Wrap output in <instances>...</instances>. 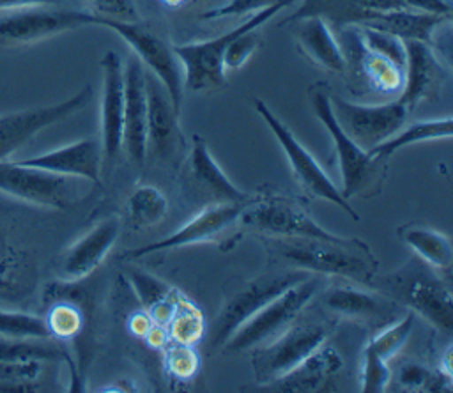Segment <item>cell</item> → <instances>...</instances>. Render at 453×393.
I'll return each instance as SVG.
<instances>
[{"instance_id":"cell-1","label":"cell","mask_w":453,"mask_h":393,"mask_svg":"<svg viewBox=\"0 0 453 393\" xmlns=\"http://www.w3.org/2000/svg\"><path fill=\"white\" fill-rule=\"evenodd\" d=\"M273 262L315 274L340 276L370 285L379 260L370 246L357 237H262Z\"/></svg>"},{"instance_id":"cell-2","label":"cell","mask_w":453,"mask_h":393,"mask_svg":"<svg viewBox=\"0 0 453 393\" xmlns=\"http://www.w3.org/2000/svg\"><path fill=\"white\" fill-rule=\"evenodd\" d=\"M310 104L322 122L326 131L329 133L334 152L338 158L340 172H342V195L350 202L354 196L357 198H373L377 196L386 181L388 159L370 154L361 149L356 142H352L338 126L329 103V90L324 81H317L308 89Z\"/></svg>"},{"instance_id":"cell-3","label":"cell","mask_w":453,"mask_h":393,"mask_svg":"<svg viewBox=\"0 0 453 393\" xmlns=\"http://www.w3.org/2000/svg\"><path fill=\"white\" fill-rule=\"evenodd\" d=\"M370 285L391 297L407 304L414 313L425 317L432 326L442 333H451L453 329V296L448 281L421 258L414 257L400 269L389 274L373 276Z\"/></svg>"},{"instance_id":"cell-4","label":"cell","mask_w":453,"mask_h":393,"mask_svg":"<svg viewBox=\"0 0 453 393\" xmlns=\"http://www.w3.org/2000/svg\"><path fill=\"white\" fill-rule=\"evenodd\" d=\"M297 0H280L269 7H264L253 12L246 21L237 25L235 28L207 41L175 44L172 46L184 74V89L195 94L202 92H218L228 85L226 71L223 66V57L228 44L244 30L258 28L280 11L290 7Z\"/></svg>"},{"instance_id":"cell-5","label":"cell","mask_w":453,"mask_h":393,"mask_svg":"<svg viewBox=\"0 0 453 393\" xmlns=\"http://www.w3.org/2000/svg\"><path fill=\"white\" fill-rule=\"evenodd\" d=\"M311 274L315 273L283 266V269L273 267L271 271H265L253 280L241 281V285H237L226 296L223 306L214 319L209 335V349H221L223 343L232 336V333L255 312H258L264 304H267L288 287L306 280Z\"/></svg>"},{"instance_id":"cell-6","label":"cell","mask_w":453,"mask_h":393,"mask_svg":"<svg viewBox=\"0 0 453 393\" xmlns=\"http://www.w3.org/2000/svg\"><path fill=\"white\" fill-rule=\"evenodd\" d=\"M320 285V274H311L288 287L244 320L223 343L221 351L225 354H239L271 342L301 315L306 304L317 296Z\"/></svg>"},{"instance_id":"cell-7","label":"cell","mask_w":453,"mask_h":393,"mask_svg":"<svg viewBox=\"0 0 453 393\" xmlns=\"http://www.w3.org/2000/svg\"><path fill=\"white\" fill-rule=\"evenodd\" d=\"M336 41L345 58L343 76L356 96H398L403 87V69L386 55L370 48L357 25L336 28Z\"/></svg>"},{"instance_id":"cell-8","label":"cell","mask_w":453,"mask_h":393,"mask_svg":"<svg viewBox=\"0 0 453 393\" xmlns=\"http://www.w3.org/2000/svg\"><path fill=\"white\" fill-rule=\"evenodd\" d=\"M329 331L331 329L324 320L296 319L269 343L255 347L251 365L257 384L271 382L292 370L327 340Z\"/></svg>"},{"instance_id":"cell-9","label":"cell","mask_w":453,"mask_h":393,"mask_svg":"<svg viewBox=\"0 0 453 393\" xmlns=\"http://www.w3.org/2000/svg\"><path fill=\"white\" fill-rule=\"evenodd\" d=\"M253 108L258 113V117L265 122L269 131L274 135L278 143L281 145L292 175L296 182L310 195L326 202L334 204L343 212H347L352 220H359L357 211L352 207V204L342 195L340 188L334 186V182L329 179V175L324 172V168L319 165V161L308 152L303 143L294 136V133L269 110V106L262 99L253 101Z\"/></svg>"},{"instance_id":"cell-10","label":"cell","mask_w":453,"mask_h":393,"mask_svg":"<svg viewBox=\"0 0 453 393\" xmlns=\"http://www.w3.org/2000/svg\"><path fill=\"white\" fill-rule=\"evenodd\" d=\"M96 25L113 30L131 46L134 57L163 83L175 110L180 113L184 97V74L173 48L166 44L157 34L142 27L138 21L129 23L96 16Z\"/></svg>"},{"instance_id":"cell-11","label":"cell","mask_w":453,"mask_h":393,"mask_svg":"<svg viewBox=\"0 0 453 393\" xmlns=\"http://www.w3.org/2000/svg\"><path fill=\"white\" fill-rule=\"evenodd\" d=\"M0 191L50 209H67L80 198L78 177L46 172L18 159H0Z\"/></svg>"},{"instance_id":"cell-12","label":"cell","mask_w":453,"mask_h":393,"mask_svg":"<svg viewBox=\"0 0 453 393\" xmlns=\"http://www.w3.org/2000/svg\"><path fill=\"white\" fill-rule=\"evenodd\" d=\"M329 103L342 131L368 152L393 136L409 115V110L398 99L363 104L329 94Z\"/></svg>"},{"instance_id":"cell-13","label":"cell","mask_w":453,"mask_h":393,"mask_svg":"<svg viewBox=\"0 0 453 393\" xmlns=\"http://www.w3.org/2000/svg\"><path fill=\"white\" fill-rule=\"evenodd\" d=\"M88 25H96V14L78 9L57 5L16 9L0 18V46H27Z\"/></svg>"},{"instance_id":"cell-14","label":"cell","mask_w":453,"mask_h":393,"mask_svg":"<svg viewBox=\"0 0 453 393\" xmlns=\"http://www.w3.org/2000/svg\"><path fill=\"white\" fill-rule=\"evenodd\" d=\"M241 227L273 237H333L294 198L283 195H255L242 209Z\"/></svg>"},{"instance_id":"cell-15","label":"cell","mask_w":453,"mask_h":393,"mask_svg":"<svg viewBox=\"0 0 453 393\" xmlns=\"http://www.w3.org/2000/svg\"><path fill=\"white\" fill-rule=\"evenodd\" d=\"M92 85L87 83L60 103L0 115V159H7L44 127L53 126L87 106L92 99Z\"/></svg>"},{"instance_id":"cell-16","label":"cell","mask_w":453,"mask_h":393,"mask_svg":"<svg viewBox=\"0 0 453 393\" xmlns=\"http://www.w3.org/2000/svg\"><path fill=\"white\" fill-rule=\"evenodd\" d=\"M255 196V195H253ZM253 196L246 202H225V204H212L205 205L195 218H191L188 223H184L179 230H175L172 235L149 243L145 246L131 248L122 253L124 258H142L157 251L175 250L196 243H205L216 239L221 232L230 228L241 216L242 209L253 200Z\"/></svg>"},{"instance_id":"cell-17","label":"cell","mask_w":453,"mask_h":393,"mask_svg":"<svg viewBox=\"0 0 453 393\" xmlns=\"http://www.w3.org/2000/svg\"><path fill=\"white\" fill-rule=\"evenodd\" d=\"M103 99H101V170H110L120 150L124 135V66L117 51H106L101 58Z\"/></svg>"},{"instance_id":"cell-18","label":"cell","mask_w":453,"mask_h":393,"mask_svg":"<svg viewBox=\"0 0 453 393\" xmlns=\"http://www.w3.org/2000/svg\"><path fill=\"white\" fill-rule=\"evenodd\" d=\"M184 188L191 200L202 198L207 204L246 202L253 195L241 191L214 161L207 142L200 135H193L191 152L184 165Z\"/></svg>"},{"instance_id":"cell-19","label":"cell","mask_w":453,"mask_h":393,"mask_svg":"<svg viewBox=\"0 0 453 393\" xmlns=\"http://www.w3.org/2000/svg\"><path fill=\"white\" fill-rule=\"evenodd\" d=\"M143 83L147 96V152L161 161H170L184 143L179 112L163 83L145 67Z\"/></svg>"},{"instance_id":"cell-20","label":"cell","mask_w":453,"mask_h":393,"mask_svg":"<svg viewBox=\"0 0 453 393\" xmlns=\"http://www.w3.org/2000/svg\"><path fill=\"white\" fill-rule=\"evenodd\" d=\"M343 366L342 354L324 342L292 370L281 377L260 384L257 389L262 391H285V393H315L329 391Z\"/></svg>"},{"instance_id":"cell-21","label":"cell","mask_w":453,"mask_h":393,"mask_svg":"<svg viewBox=\"0 0 453 393\" xmlns=\"http://www.w3.org/2000/svg\"><path fill=\"white\" fill-rule=\"evenodd\" d=\"M405 69L403 87L396 99L412 112L421 101L434 99L446 80V69L432 46L423 41H403Z\"/></svg>"},{"instance_id":"cell-22","label":"cell","mask_w":453,"mask_h":393,"mask_svg":"<svg viewBox=\"0 0 453 393\" xmlns=\"http://www.w3.org/2000/svg\"><path fill=\"white\" fill-rule=\"evenodd\" d=\"M120 227V218L111 214L73 243L62 257L60 278L65 283H74L94 273L119 239Z\"/></svg>"},{"instance_id":"cell-23","label":"cell","mask_w":453,"mask_h":393,"mask_svg":"<svg viewBox=\"0 0 453 393\" xmlns=\"http://www.w3.org/2000/svg\"><path fill=\"white\" fill-rule=\"evenodd\" d=\"M122 149L136 165L147 156V96L143 64L131 57L124 67V135Z\"/></svg>"},{"instance_id":"cell-24","label":"cell","mask_w":453,"mask_h":393,"mask_svg":"<svg viewBox=\"0 0 453 393\" xmlns=\"http://www.w3.org/2000/svg\"><path fill=\"white\" fill-rule=\"evenodd\" d=\"M18 161L28 166L58 173V175L99 182L103 154H101V143L97 140L85 138V140H78L64 147L42 152L39 156L18 159Z\"/></svg>"},{"instance_id":"cell-25","label":"cell","mask_w":453,"mask_h":393,"mask_svg":"<svg viewBox=\"0 0 453 393\" xmlns=\"http://www.w3.org/2000/svg\"><path fill=\"white\" fill-rule=\"evenodd\" d=\"M320 301L324 308L331 313H336L345 319H352L356 322H366V324H386L393 319V313L396 312V304L391 297L384 294H368L365 290L347 287V285H336L327 289Z\"/></svg>"},{"instance_id":"cell-26","label":"cell","mask_w":453,"mask_h":393,"mask_svg":"<svg viewBox=\"0 0 453 393\" xmlns=\"http://www.w3.org/2000/svg\"><path fill=\"white\" fill-rule=\"evenodd\" d=\"M292 34L297 44V50L315 66L329 73L343 74L345 58L342 48L333 34V28L317 16L301 18L294 23Z\"/></svg>"},{"instance_id":"cell-27","label":"cell","mask_w":453,"mask_h":393,"mask_svg":"<svg viewBox=\"0 0 453 393\" xmlns=\"http://www.w3.org/2000/svg\"><path fill=\"white\" fill-rule=\"evenodd\" d=\"M446 19L449 18L412 9H396L388 12H372L361 25L384 30L400 37L402 41H423L432 44V35L435 28Z\"/></svg>"},{"instance_id":"cell-28","label":"cell","mask_w":453,"mask_h":393,"mask_svg":"<svg viewBox=\"0 0 453 393\" xmlns=\"http://www.w3.org/2000/svg\"><path fill=\"white\" fill-rule=\"evenodd\" d=\"M396 234L400 241L416 253L418 258H421L430 267L449 274L453 250L446 234L423 225H402Z\"/></svg>"},{"instance_id":"cell-29","label":"cell","mask_w":453,"mask_h":393,"mask_svg":"<svg viewBox=\"0 0 453 393\" xmlns=\"http://www.w3.org/2000/svg\"><path fill=\"white\" fill-rule=\"evenodd\" d=\"M301 7L290 14L288 18H283L280 21V27H287L301 18H322L329 27L340 28L352 23H363L372 12H368L357 0H301Z\"/></svg>"},{"instance_id":"cell-30","label":"cell","mask_w":453,"mask_h":393,"mask_svg":"<svg viewBox=\"0 0 453 393\" xmlns=\"http://www.w3.org/2000/svg\"><path fill=\"white\" fill-rule=\"evenodd\" d=\"M453 135V119L442 117V119H430V120H419L412 122L407 127H400L393 136L379 143L370 150V154L389 159L396 150L419 143L428 140H441V138H451Z\"/></svg>"},{"instance_id":"cell-31","label":"cell","mask_w":453,"mask_h":393,"mask_svg":"<svg viewBox=\"0 0 453 393\" xmlns=\"http://www.w3.org/2000/svg\"><path fill=\"white\" fill-rule=\"evenodd\" d=\"M65 352L53 338H4L0 336V361H50L57 363Z\"/></svg>"},{"instance_id":"cell-32","label":"cell","mask_w":453,"mask_h":393,"mask_svg":"<svg viewBox=\"0 0 453 393\" xmlns=\"http://www.w3.org/2000/svg\"><path fill=\"white\" fill-rule=\"evenodd\" d=\"M48 326L50 336L57 342H67L76 338L85 326L83 308L69 297H57L42 315Z\"/></svg>"},{"instance_id":"cell-33","label":"cell","mask_w":453,"mask_h":393,"mask_svg":"<svg viewBox=\"0 0 453 393\" xmlns=\"http://www.w3.org/2000/svg\"><path fill=\"white\" fill-rule=\"evenodd\" d=\"M166 331H168L170 342L184 343V345H195L205 331V320H203L202 310L191 299H188L182 292L177 297L173 315L166 324Z\"/></svg>"},{"instance_id":"cell-34","label":"cell","mask_w":453,"mask_h":393,"mask_svg":"<svg viewBox=\"0 0 453 393\" xmlns=\"http://www.w3.org/2000/svg\"><path fill=\"white\" fill-rule=\"evenodd\" d=\"M168 211L166 196L154 186H138L129 196V218L136 228H150L157 225Z\"/></svg>"},{"instance_id":"cell-35","label":"cell","mask_w":453,"mask_h":393,"mask_svg":"<svg viewBox=\"0 0 453 393\" xmlns=\"http://www.w3.org/2000/svg\"><path fill=\"white\" fill-rule=\"evenodd\" d=\"M414 322H416V313L411 310L398 322H395L388 328H382L366 345L379 358H382L384 361H389L411 336V333L414 329Z\"/></svg>"},{"instance_id":"cell-36","label":"cell","mask_w":453,"mask_h":393,"mask_svg":"<svg viewBox=\"0 0 453 393\" xmlns=\"http://www.w3.org/2000/svg\"><path fill=\"white\" fill-rule=\"evenodd\" d=\"M0 336L4 338H51L42 315L0 310Z\"/></svg>"},{"instance_id":"cell-37","label":"cell","mask_w":453,"mask_h":393,"mask_svg":"<svg viewBox=\"0 0 453 393\" xmlns=\"http://www.w3.org/2000/svg\"><path fill=\"white\" fill-rule=\"evenodd\" d=\"M127 278L134 294L138 296L143 310L152 308L157 303L172 299L177 294V289L168 285L166 281L142 271V269H127Z\"/></svg>"},{"instance_id":"cell-38","label":"cell","mask_w":453,"mask_h":393,"mask_svg":"<svg viewBox=\"0 0 453 393\" xmlns=\"http://www.w3.org/2000/svg\"><path fill=\"white\" fill-rule=\"evenodd\" d=\"M200 359L193 351V345L168 342L165 347V368L170 375L180 381H188L196 375Z\"/></svg>"},{"instance_id":"cell-39","label":"cell","mask_w":453,"mask_h":393,"mask_svg":"<svg viewBox=\"0 0 453 393\" xmlns=\"http://www.w3.org/2000/svg\"><path fill=\"white\" fill-rule=\"evenodd\" d=\"M391 382V372L388 361L379 358L368 345L363 352V370H361V389L365 393H379Z\"/></svg>"},{"instance_id":"cell-40","label":"cell","mask_w":453,"mask_h":393,"mask_svg":"<svg viewBox=\"0 0 453 393\" xmlns=\"http://www.w3.org/2000/svg\"><path fill=\"white\" fill-rule=\"evenodd\" d=\"M258 46H260V35L257 28H248L242 34H239L225 51V57H223L225 71L228 69L235 71L242 67L251 58V55L258 50Z\"/></svg>"},{"instance_id":"cell-41","label":"cell","mask_w":453,"mask_h":393,"mask_svg":"<svg viewBox=\"0 0 453 393\" xmlns=\"http://www.w3.org/2000/svg\"><path fill=\"white\" fill-rule=\"evenodd\" d=\"M87 2L94 9L92 14L96 16L115 19V21H129V23L140 21V14L134 5V0H87Z\"/></svg>"},{"instance_id":"cell-42","label":"cell","mask_w":453,"mask_h":393,"mask_svg":"<svg viewBox=\"0 0 453 393\" xmlns=\"http://www.w3.org/2000/svg\"><path fill=\"white\" fill-rule=\"evenodd\" d=\"M280 0H228L226 4L209 9L202 14L203 19H218V18H226V16H244L257 12L264 7H269Z\"/></svg>"},{"instance_id":"cell-43","label":"cell","mask_w":453,"mask_h":393,"mask_svg":"<svg viewBox=\"0 0 453 393\" xmlns=\"http://www.w3.org/2000/svg\"><path fill=\"white\" fill-rule=\"evenodd\" d=\"M407 9L437 14V16H451V5L446 0H403Z\"/></svg>"},{"instance_id":"cell-44","label":"cell","mask_w":453,"mask_h":393,"mask_svg":"<svg viewBox=\"0 0 453 393\" xmlns=\"http://www.w3.org/2000/svg\"><path fill=\"white\" fill-rule=\"evenodd\" d=\"M368 12H388L396 9H407L403 0H357Z\"/></svg>"},{"instance_id":"cell-45","label":"cell","mask_w":453,"mask_h":393,"mask_svg":"<svg viewBox=\"0 0 453 393\" xmlns=\"http://www.w3.org/2000/svg\"><path fill=\"white\" fill-rule=\"evenodd\" d=\"M64 0H0V11H16L34 5H58Z\"/></svg>"},{"instance_id":"cell-46","label":"cell","mask_w":453,"mask_h":393,"mask_svg":"<svg viewBox=\"0 0 453 393\" xmlns=\"http://www.w3.org/2000/svg\"><path fill=\"white\" fill-rule=\"evenodd\" d=\"M152 324H154V322L149 319V315H147L145 310H143V312H138V313H134V315L131 317V320H129V329H131L136 336L143 338V336L147 335V331L150 329Z\"/></svg>"},{"instance_id":"cell-47","label":"cell","mask_w":453,"mask_h":393,"mask_svg":"<svg viewBox=\"0 0 453 393\" xmlns=\"http://www.w3.org/2000/svg\"><path fill=\"white\" fill-rule=\"evenodd\" d=\"M165 5L168 7H182L184 4H188L189 0H161Z\"/></svg>"}]
</instances>
